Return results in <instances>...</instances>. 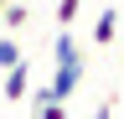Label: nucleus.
Listing matches in <instances>:
<instances>
[{
  "label": "nucleus",
  "mask_w": 124,
  "mask_h": 119,
  "mask_svg": "<svg viewBox=\"0 0 124 119\" xmlns=\"http://www.w3.org/2000/svg\"><path fill=\"white\" fill-rule=\"evenodd\" d=\"M78 83H83V57H78V62H57L52 83L36 88V93H46V98H72V93H78Z\"/></svg>",
  "instance_id": "f257e3e1"
},
{
  "label": "nucleus",
  "mask_w": 124,
  "mask_h": 119,
  "mask_svg": "<svg viewBox=\"0 0 124 119\" xmlns=\"http://www.w3.org/2000/svg\"><path fill=\"white\" fill-rule=\"evenodd\" d=\"M26 88H31V67H26V62H10V67H5V88H0V98H5V103H21Z\"/></svg>",
  "instance_id": "f03ea898"
},
{
  "label": "nucleus",
  "mask_w": 124,
  "mask_h": 119,
  "mask_svg": "<svg viewBox=\"0 0 124 119\" xmlns=\"http://www.w3.org/2000/svg\"><path fill=\"white\" fill-rule=\"evenodd\" d=\"M114 36H119V10L108 5V10H98V21H93V41H98V47H108Z\"/></svg>",
  "instance_id": "7ed1b4c3"
},
{
  "label": "nucleus",
  "mask_w": 124,
  "mask_h": 119,
  "mask_svg": "<svg viewBox=\"0 0 124 119\" xmlns=\"http://www.w3.org/2000/svg\"><path fill=\"white\" fill-rule=\"evenodd\" d=\"M36 119H67V98H46V93H36Z\"/></svg>",
  "instance_id": "20e7f679"
},
{
  "label": "nucleus",
  "mask_w": 124,
  "mask_h": 119,
  "mask_svg": "<svg viewBox=\"0 0 124 119\" xmlns=\"http://www.w3.org/2000/svg\"><path fill=\"white\" fill-rule=\"evenodd\" d=\"M26 16H31L26 5H10V0L0 5V21H5V31H21V26H26Z\"/></svg>",
  "instance_id": "39448f33"
},
{
  "label": "nucleus",
  "mask_w": 124,
  "mask_h": 119,
  "mask_svg": "<svg viewBox=\"0 0 124 119\" xmlns=\"http://www.w3.org/2000/svg\"><path fill=\"white\" fill-rule=\"evenodd\" d=\"M52 62H78V41L67 36V26H62V36H57V47H52Z\"/></svg>",
  "instance_id": "423d86ee"
},
{
  "label": "nucleus",
  "mask_w": 124,
  "mask_h": 119,
  "mask_svg": "<svg viewBox=\"0 0 124 119\" xmlns=\"http://www.w3.org/2000/svg\"><path fill=\"white\" fill-rule=\"evenodd\" d=\"M10 62H21V47H16V36H0V72Z\"/></svg>",
  "instance_id": "0eeeda50"
},
{
  "label": "nucleus",
  "mask_w": 124,
  "mask_h": 119,
  "mask_svg": "<svg viewBox=\"0 0 124 119\" xmlns=\"http://www.w3.org/2000/svg\"><path fill=\"white\" fill-rule=\"evenodd\" d=\"M78 5H83V0H62L57 5V26H72L78 21Z\"/></svg>",
  "instance_id": "6e6552de"
},
{
  "label": "nucleus",
  "mask_w": 124,
  "mask_h": 119,
  "mask_svg": "<svg viewBox=\"0 0 124 119\" xmlns=\"http://www.w3.org/2000/svg\"><path fill=\"white\" fill-rule=\"evenodd\" d=\"M93 119H114V103H98V109H93Z\"/></svg>",
  "instance_id": "1a4fd4ad"
},
{
  "label": "nucleus",
  "mask_w": 124,
  "mask_h": 119,
  "mask_svg": "<svg viewBox=\"0 0 124 119\" xmlns=\"http://www.w3.org/2000/svg\"><path fill=\"white\" fill-rule=\"evenodd\" d=\"M0 5H5V0H0Z\"/></svg>",
  "instance_id": "9d476101"
}]
</instances>
